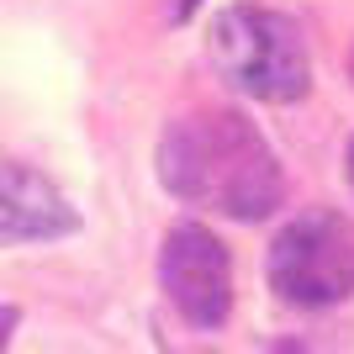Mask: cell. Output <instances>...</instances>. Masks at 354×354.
Returning <instances> with one entry per match:
<instances>
[{
    "instance_id": "6",
    "label": "cell",
    "mask_w": 354,
    "mask_h": 354,
    "mask_svg": "<svg viewBox=\"0 0 354 354\" xmlns=\"http://www.w3.org/2000/svg\"><path fill=\"white\" fill-rule=\"evenodd\" d=\"M344 180H349V191H354V138H349V148H344Z\"/></svg>"
},
{
    "instance_id": "3",
    "label": "cell",
    "mask_w": 354,
    "mask_h": 354,
    "mask_svg": "<svg viewBox=\"0 0 354 354\" xmlns=\"http://www.w3.org/2000/svg\"><path fill=\"white\" fill-rule=\"evenodd\" d=\"M270 291L291 307H339L354 296V222L333 207H307L286 222L265 254Z\"/></svg>"
},
{
    "instance_id": "4",
    "label": "cell",
    "mask_w": 354,
    "mask_h": 354,
    "mask_svg": "<svg viewBox=\"0 0 354 354\" xmlns=\"http://www.w3.org/2000/svg\"><path fill=\"white\" fill-rule=\"evenodd\" d=\"M159 286L191 328H222L233 312V259L207 222H175L159 249Z\"/></svg>"
},
{
    "instance_id": "7",
    "label": "cell",
    "mask_w": 354,
    "mask_h": 354,
    "mask_svg": "<svg viewBox=\"0 0 354 354\" xmlns=\"http://www.w3.org/2000/svg\"><path fill=\"white\" fill-rule=\"evenodd\" d=\"M349 80H354V43H349Z\"/></svg>"
},
{
    "instance_id": "5",
    "label": "cell",
    "mask_w": 354,
    "mask_h": 354,
    "mask_svg": "<svg viewBox=\"0 0 354 354\" xmlns=\"http://www.w3.org/2000/svg\"><path fill=\"white\" fill-rule=\"evenodd\" d=\"M80 227V212L69 207V196L48 175L27 169V164L0 159V243H53Z\"/></svg>"
},
{
    "instance_id": "2",
    "label": "cell",
    "mask_w": 354,
    "mask_h": 354,
    "mask_svg": "<svg viewBox=\"0 0 354 354\" xmlns=\"http://www.w3.org/2000/svg\"><path fill=\"white\" fill-rule=\"evenodd\" d=\"M207 53L238 95L291 106L312 90V53L296 16L270 6H227L207 27Z\"/></svg>"
},
{
    "instance_id": "1",
    "label": "cell",
    "mask_w": 354,
    "mask_h": 354,
    "mask_svg": "<svg viewBox=\"0 0 354 354\" xmlns=\"http://www.w3.org/2000/svg\"><path fill=\"white\" fill-rule=\"evenodd\" d=\"M164 191L196 212H217L227 222H265L286 201V169L270 138L233 106L180 111L159 138Z\"/></svg>"
}]
</instances>
